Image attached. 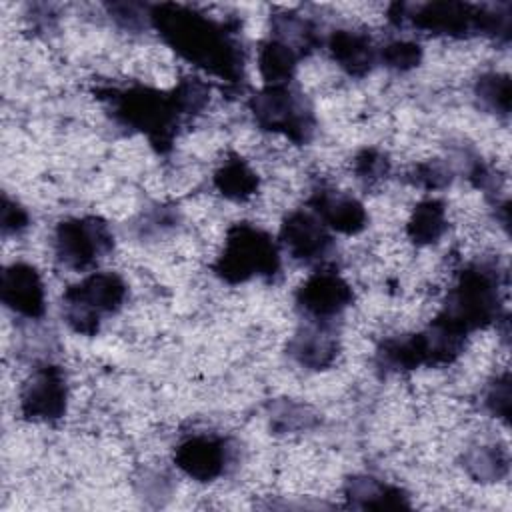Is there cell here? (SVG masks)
I'll return each instance as SVG.
<instances>
[{
	"mask_svg": "<svg viewBox=\"0 0 512 512\" xmlns=\"http://www.w3.org/2000/svg\"><path fill=\"white\" fill-rule=\"evenodd\" d=\"M356 172L360 178H378L382 172H386V158L376 150H364L356 158Z\"/></svg>",
	"mask_w": 512,
	"mask_h": 512,
	"instance_id": "obj_19",
	"label": "cell"
},
{
	"mask_svg": "<svg viewBox=\"0 0 512 512\" xmlns=\"http://www.w3.org/2000/svg\"><path fill=\"white\" fill-rule=\"evenodd\" d=\"M22 414L30 420H56L66 410V382L62 370L44 366L28 380L20 394Z\"/></svg>",
	"mask_w": 512,
	"mask_h": 512,
	"instance_id": "obj_6",
	"label": "cell"
},
{
	"mask_svg": "<svg viewBox=\"0 0 512 512\" xmlns=\"http://www.w3.org/2000/svg\"><path fill=\"white\" fill-rule=\"evenodd\" d=\"M314 206L322 222L338 232L356 234L366 226V210L352 196H344L338 192H318L314 198Z\"/></svg>",
	"mask_w": 512,
	"mask_h": 512,
	"instance_id": "obj_11",
	"label": "cell"
},
{
	"mask_svg": "<svg viewBox=\"0 0 512 512\" xmlns=\"http://www.w3.org/2000/svg\"><path fill=\"white\" fill-rule=\"evenodd\" d=\"M420 46L414 42H406V40H398L388 44L382 50V60L386 66L396 68V70H408L412 66H416L420 62Z\"/></svg>",
	"mask_w": 512,
	"mask_h": 512,
	"instance_id": "obj_17",
	"label": "cell"
},
{
	"mask_svg": "<svg viewBox=\"0 0 512 512\" xmlns=\"http://www.w3.org/2000/svg\"><path fill=\"white\" fill-rule=\"evenodd\" d=\"M176 464L190 478L208 482L222 474L226 464L224 442L210 436H194L176 448Z\"/></svg>",
	"mask_w": 512,
	"mask_h": 512,
	"instance_id": "obj_9",
	"label": "cell"
},
{
	"mask_svg": "<svg viewBox=\"0 0 512 512\" xmlns=\"http://www.w3.org/2000/svg\"><path fill=\"white\" fill-rule=\"evenodd\" d=\"M256 122L266 130H280L292 140H306L312 124L304 102L284 86H270L252 100Z\"/></svg>",
	"mask_w": 512,
	"mask_h": 512,
	"instance_id": "obj_4",
	"label": "cell"
},
{
	"mask_svg": "<svg viewBox=\"0 0 512 512\" xmlns=\"http://www.w3.org/2000/svg\"><path fill=\"white\" fill-rule=\"evenodd\" d=\"M258 68L270 86H282L296 68L294 48L272 38L260 46Z\"/></svg>",
	"mask_w": 512,
	"mask_h": 512,
	"instance_id": "obj_14",
	"label": "cell"
},
{
	"mask_svg": "<svg viewBox=\"0 0 512 512\" xmlns=\"http://www.w3.org/2000/svg\"><path fill=\"white\" fill-rule=\"evenodd\" d=\"M292 356L310 368H322L336 356V342L320 328H308L290 342Z\"/></svg>",
	"mask_w": 512,
	"mask_h": 512,
	"instance_id": "obj_13",
	"label": "cell"
},
{
	"mask_svg": "<svg viewBox=\"0 0 512 512\" xmlns=\"http://www.w3.org/2000/svg\"><path fill=\"white\" fill-rule=\"evenodd\" d=\"M282 242L288 252L304 262L320 260L330 248L324 224L306 212H294L282 226Z\"/></svg>",
	"mask_w": 512,
	"mask_h": 512,
	"instance_id": "obj_10",
	"label": "cell"
},
{
	"mask_svg": "<svg viewBox=\"0 0 512 512\" xmlns=\"http://www.w3.org/2000/svg\"><path fill=\"white\" fill-rule=\"evenodd\" d=\"M2 302L28 318L44 314V286L38 272L24 262H14L2 274Z\"/></svg>",
	"mask_w": 512,
	"mask_h": 512,
	"instance_id": "obj_8",
	"label": "cell"
},
{
	"mask_svg": "<svg viewBox=\"0 0 512 512\" xmlns=\"http://www.w3.org/2000/svg\"><path fill=\"white\" fill-rule=\"evenodd\" d=\"M26 222H28L26 212L16 202H10L8 198H4V204H2V232L4 234H16L22 228H26Z\"/></svg>",
	"mask_w": 512,
	"mask_h": 512,
	"instance_id": "obj_20",
	"label": "cell"
},
{
	"mask_svg": "<svg viewBox=\"0 0 512 512\" xmlns=\"http://www.w3.org/2000/svg\"><path fill=\"white\" fill-rule=\"evenodd\" d=\"M56 254L58 258L76 270L94 264L104 252L110 250L112 238L104 224L96 218L66 220L56 230Z\"/></svg>",
	"mask_w": 512,
	"mask_h": 512,
	"instance_id": "obj_5",
	"label": "cell"
},
{
	"mask_svg": "<svg viewBox=\"0 0 512 512\" xmlns=\"http://www.w3.org/2000/svg\"><path fill=\"white\" fill-rule=\"evenodd\" d=\"M350 302V286L332 272H318L310 276L298 292V304L316 320H326L340 314Z\"/></svg>",
	"mask_w": 512,
	"mask_h": 512,
	"instance_id": "obj_7",
	"label": "cell"
},
{
	"mask_svg": "<svg viewBox=\"0 0 512 512\" xmlns=\"http://www.w3.org/2000/svg\"><path fill=\"white\" fill-rule=\"evenodd\" d=\"M496 398H500L498 384H496V390L488 396V402H490V404H494V402H496ZM500 412H502V414H506V412H508V384H506V382L502 384V408H500Z\"/></svg>",
	"mask_w": 512,
	"mask_h": 512,
	"instance_id": "obj_21",
	"label": "cell"
},
{
	"mask_svg": "<svg viewBox=\"0 0 512 512\" xmlns=\"http://www.w3.org/2000/svg\"><path fill=\"white\" fill-rule=\"evenodd\" d=\"M164 40L186 60L216 72L234 76L238 68L236 44L226 36L224 28L182 6L162 4L150 12Z\"/></svg>",
	"mask_w": 512,
	"mask_h": 512,
	"instance_id": "obj_1",
	"label": "cell"
},
{
	"mask_svg": "<svg viewBox=\"0 0 512 512\" xmlns=\"http://www.w3.org/2000/svg\"><path fill=\"white\" fill-rule=\"evenodd\" d=\"M446 230L444 206L438 200H426L416 206L410 222L408 236L416 244H432Z\"/></svg>",
	"mask_w": 512,
	"mask_h": 512,
	"instance_id": "obj_15",
	"label": "cell"
},
{
	"mask_svg": "<svg viewBox=\"0 0 512 512\" xmlns=\"http://www.w3.org/2000/svg\"><path fill=\"white\" fill-rule=\"evenodd\" d=\"M278 270V250L270 236L258 228L240 224L228 232L224 252L216 264V272L236 284L254 274H274Z\"/></svg>",
	"mask_w": 512,
	"mask_h": 512,
	"instance_id": "obj_2",
	"label": "cell"
},
{
	"mask_svg": "<svg viewBox=\"0 0 512 512\" xmlns=\"http://www.w3.org/2000/svg\"><path fill=\"white\" fill-rule=\"evenodd\" d=\"M124 296L126 286L120 276L112 272L94 274L64 294L66 318L74 330L92 334L98 328V316L102 312L118 310L124 302Z\"/></svg>",
	"mask_w": 512,
	"mask_h": 512,
	"instance_id": "obj_3",
	"label": "cell"
},
{
	"mask_svg": "<svg viewBox=\"0 0 512 512\" xmlns=\"http://www.w3.org/2000/svg\"><path fill=\"white\" fill-rule=\"evenodd\" d=\"M214 184L226 198L246 200L258 188V178L242 160H230L216 172Z\"/></svg>",
	"mask_w": 512,
	"mask_h": 512,
	"instance_id": "obj_16",
	"label": "cell"
},
{
	"mask_svg": "<svg viewBox=\"0 0 512 512\" xmlns=\"http://www.w3.org/2000/svg\"><path fill=\"white\" fill-rule=\"evenodd\" d=\"M478 96L490 104L492 108H502L508 110V100H510V84L506 78H500L496 74L484 76L478 82Z\"/></svg>",
	"mask_w": 512,
	"mask_h": 512,
	"instance_id": "obj_18",
	"label": "cell"
},
{
	"mask_svg": "<svg viewBox=\"0 0 512 512\" xmlns=\"http://www.w3.org/2000/svg\"><path fill=\"white\" fill-rule=\"evenodd\" d=\"M332 58L350 74H364L374 60L372 42L368 36L352 30H338L330 36Z\"/></svg>",
	"mask_w": 512,
	"mask_h": 512,
	"instance_id": "obj_12",
	"label": "cell"
}]
</instances>
